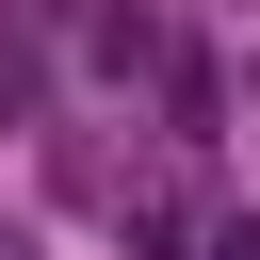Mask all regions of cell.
Listing matches in <instances>:
<instances>
[{"mask_svg":"<svg viewBox=\"0 0 260 260\" xmlns=\"http://www.w3.org/2000/svg\"><path fill=\"white\" fill-rule=\"evenodd\" d=\"M179 260H260V211H228V228H195Z\"/></svg>","mask_w":260,"mask_h":260,"instance_id":"1","label":"cell"}]
</instances>
